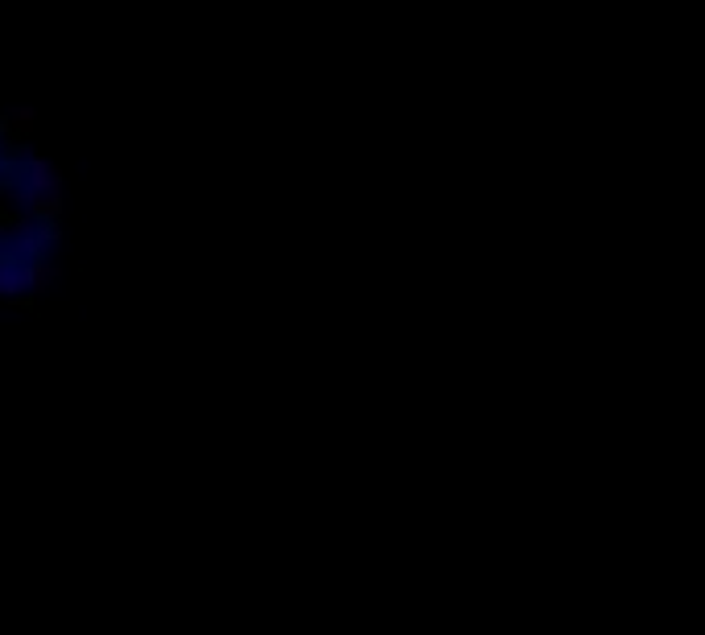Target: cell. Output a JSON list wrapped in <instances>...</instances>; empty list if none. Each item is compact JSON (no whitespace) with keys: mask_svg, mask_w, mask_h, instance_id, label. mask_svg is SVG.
Returning <instances> with one entry per match:
<instances>
[{"mask_svg":"<svg viewBox=\"0 0 705 635\" xmlns=\"http://www.w3.org/2000/svg\"><path fill=\"white\" fill-rule=\"evenodd\" d=\"M25 293H33V273L29 264L0 256V297H13V302H25Z\"/></svg>","mask_w":705,"mask_h":635,"instance_id":"obj_1","label":"cell"},{"mask_svg":"<svg viewBox=\"0 0 705 635\" xmlns=\"http://www.w3.org/2000/svg\"><path fill=\"white\" fill-rule=\"evenodd\" d=\"M29 273H33V293H42L54 277H58V269H54V264H42V260H33L29 264Z\"/></svg>","mask_w":705,"mask_h":635,"instance_id":"obj_2","label":"cell"},{"mask_svg":"<svg viewBox=\"0 0 705 635\" xmlns=\"http://www.w3.org/2000/svg\"><path fill=\"white\" fill-rule=\"evenodd\" d=\"M13 124H17L21 132H29V128H33V108H17V112H13Z\"/></svg>","mask_w":705,"mask_h":635,"instance_id":"obj_3","label":"cell"},{"mask_svg":"<svg viewBox=\"0 0 705 635\" xmlns=\"http://www.w3.org/2000/svg\"><path fill=\"white\" fill-rule=\"evenodd\" d=\"M0 256H5V223H0Z\"/></svg>","mask_w":705,"mask_h":635,"instance_id":"obj_4","label":"cell"}]
</instances>
